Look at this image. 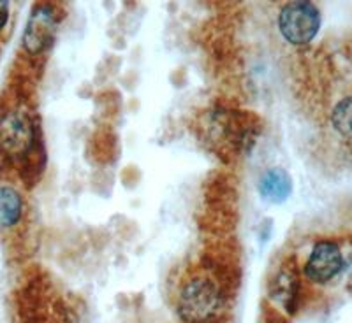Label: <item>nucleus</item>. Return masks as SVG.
Listing matches in <instances>:
<instances>
[{"label":"nucleus","instance_id":"1a4fd4ad","mask_svg":"<svg viewBox=\"0 0 352 323\" xmlns=\"http://www.w3.org/2000/svg\"><path fill=\"white\" fill-rule=\"evenodd\" d=\"M331 125L338 136L352 139V97H345L331 112Z\"/></svg>","mask_w":352,"mask_h":323},{"label":"nucleus","instance_id":"f03ea898","mask_svg":"<svg viewBox=\"0 0 352 323\" xmlns=\"http://www.w3.org/2000/svg\"><path fill=\"white\" fill-rule=\"evenodd\" d=\"M0 152L20 162L43 152L36 120L25 108L8 109L0 118Z\"/></svg>","mask_w":352,"mask_h":323},{"label":"nucleus","instance_id":"9b49d317","mask_svg":"<svg viewBox=\"0 0 352 323\" xmlns=\"http://www.w3.org/2000/svg\"><path fill=\"white\" fill-rule=\"evenodd\" d=\"M345 265H347V276H349V287L352 288V255L351 259H349V262H345Z\"/></svg>","mask_w":352,"mask_h":323},{"label":"nucleus","instance_id":"f257e3e1","mask_svg":"<svg viewBox=\"0 0 352 323\" xmlns=\"http://www.w3.org/2000/svg\"><path fill=\"white\" fill-rule=\"evenodd\" d=\"M231 281L228 271L213 263H199L178 281L175 311L182 323H222L231 309Z\"/></svg>","mask_w":352,"mask_h":323},{"label":"nucleus","instance_id":"423d86ee","mask_svg":"<svg viewBox=\"0 0 352 323\" xmlns=\"http://www.w3.org/2000/svg\"><path fill=\"white\" fill-rule=\"evenodd\" d=\"M301 283L294 259L285 260L278 265L275 274L270 278L268 291L273 302L282 306L287 313H294L298 307Z\"/></svg>","mask_w":352,"mask_h":323},{"label":"nucleus","instance_id":"6e6552de","mask_svg":"<svg viewBox=\"0 0 352 323\" xmlns=\"http://www.w3.org/2000/svg\"><path fill=\"white\" fill-rule=\"evenodd\" d=\"M23 216V199L11 187H0V227L11 228Z\"/></svg>","mask_w":352,"mask_h":323},{"label":"nucleus","instance_id":"9d476101","mask_svg":"<svg viewBox=\"0 0 352 323\" xmlns=\"http://www.w3.org/2000/svg\"><path fill=\"white\" fill-rule=\"evenodd\" d=\"M9 20V2L0 0V30L6 27Z\"/></svg>","mask_w":352,"mask_h":323},{"label":"nucleus","instance_id":"0eeeda50","mask_svg":"<svg viewBox=\"0 0 352 323\" xmlns=\"http://www.w3.org/2000/svg\"><path fill=\"white\" fill-rule=\"evenodd\" d=\"M259 195L270 204H282L291 197L292 193V180L287 171L280 167L268 169L261 176L259 184H257Z\"/></svg>","mask_w":352,"mask_h":323},{"label":"nucleus","instance_id":"7ed1b4c3","mask_svg":"<svg viewBox=\"0 0 352 323\" xmlns=\"http://www.w3.org/2000/svg\"><path fill=\"white\" fill-rule=\"evenodd\" d=\"M278 28L284 39L296 46L308 44L320 28V12L312 2H289L278 14Z\"/></svg>","mask_w":352,"mask_h":323},{"label":"nucleus","instance_id":"20e7f679","mask_svg":"<svg viewBox=\"0 0 352 323\" xmlns=\"http://www.w3.org/2000/svg\"><path fill=\"white\" fill-rule=\"evenodd\" d=\"M56 9L50 4H39L30 12L23 32V49L28 55L37 56L50 51L58 30Z\"/></svg>","mask_w":352,"mask_h":323},{"label":"nucleus","instance_id":"39448f33","mask_svg":"<svg viewBox=\"0 0 352 323\" xmlns=\"http://www.w3.org/2000/svg\"><path fill=\"white\" fill-rule=\"evenodd\" d=\"M345 260L340 246L333 241H320L314 246L312 253L305 263V276L314 283H328L340 274Z\"/></svg>","mask_w":352,"mask_h":323}]
</instances>
